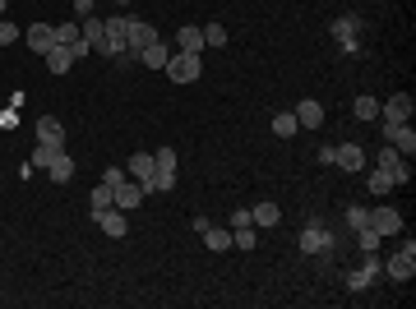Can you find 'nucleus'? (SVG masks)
<instances>
[{
    "instance_id": "nucleus-1",
    "label": "nucleus",
    "mask_w": 416,
    "mask_h": 309,
    "mask_svg": "<svg viewBox=\"0 0 416 309\" xmlns=\"http://www.w3.org/2000/svg\"><path fill=\"white\" fill-rule=\"evenodd\" d=\"M125 19H130V14H111V19H102V37H93V51L107 55V60H121L125 55Z\"/></svg>"
},
{
    "instance_id": "nucleus-2",
    "label": "nucleus",
    "mask_w": 416,
    "mask_h": 309,
    "mask_svg": "<svg viewBox=\"0 0 416 309\" xmlns=\"http://www.w3.org/2000/svg\"><path fill=\"white\" fill-rule=\"evenodd\" d=\"M148 42H157V28L130 14V19H125V55H121V60H139V51H143Z\"/></svg>"
},
{
    "instance_id": "nucleus-3",
    "label": "nucleus",
    "mask_w": 416,
    "mask_h": 309,
    "mask_svg": "<svg viewBox=\"0 0 416 309\" xmlns=\"http://www.w3.org/2000/svg\"><path fill=\"white\" fill-rule=\"evenodd\" d=\"M301 254H310V259H333V235L324 231V221L319 217H310V226L301 231Z\"/></svg>"
},
{
    "instance_id": "nucleus-4",
    "label": "nucleus",
    "mask_w": 416,
    "mask_h": 309,
    "mask_svg": "<svg viewBox=\"0 0 416 309\" xmlns=\"http://www.w3.org/2000/svg\"><path fill=\"white\" fill-rule=\"evenodd\" d=\"M199 74H204V60L195 51H171V60H167V78L171 83H195Z\"/></svg>"
},
{
    "instance_id": "nucleus-5",
    "label": "nucleus",
    "mask_w": 416,
    "mask_h": 309,
    "mask_svg": "<svg viewBox=\"0 0 416 309\" xmlns=\"http://www.w3.org/2000/svg\"><path fill=\"white\" fill-rule=\"evenodd\" d=\"M384 273L394 277V282H412V273H416V240H412V235H407L403 249H398V254L384 263Z\"/></svg>"
},
{
    "instance_id": "nucleus-6",
    "label": "nucleus",
    "mask_w": 416,
    "mask_h": 309,
    "mask_svg": "<svg viewBox=\"0 0 416 309\" xmlns=\"http://www.w3.org/2000/svg\"><path fill=\"white\" fill-rule=\"evenodd\" d=\"M412 111H416L412 92H394V97L379 107V121H384V125H403V121H412Z\"/></svg>"
},
{
    "instance_id": "nucleus-7",
    "label": "nucleus",
    "mask_w": 416,
    "mask_h": 309,
    "mask_svg": "<svg viewBox=\"0 0 416 309\" xmlns=\"http://www.w3.org/2000/svg\"><path fill=\"white\" fill-rule=\"evenodd\" d=\"M329 33L333 37H338V42H342V51H356V46H361V42H356V33H361V19H356V14H338V19H333V28H329Z\"/></svg>"
},
{
    "instance_id": "nucleus-8",
    "label": "nucleus",
    "mask_w": 416,
    "mask_h": 309,
    "mask_svg": "<svg viewBox=\"0 0 416 309\" xmlns=\"http://www.w3.org/2000/svg\"><path fill=\"white\" fill-rule=\"evenodd\" d=\"M93 221H98V226L111 235V240H121V235L130 231V221H125V212L116 208V203H111V208H98V212H93Z\"/></svg>"
},
{
    "instance_id": "nucleus-9",
    "label": "nucleus",
    "mask_w": 416,
    "mask_h": 309,
    "mask_svg": "<svg viewBox=\"0 0 416 309\" xmlns=\"http://www.w3.org/2000/svg\"><path fill=\"white\" fill-rule=\"evenodd\" d=\"M153 171H157V162H153V153H148V148H143V153H130V162H125V176H130V180H139L143 189H148Z\"/></svg>"
},
{
    "instance_id": "nucleus-10",
    "label": "nucleus",
    "mask_w": 416,
    "mask_h": 309,
    "mask_svg": "<svg viewBox=\"0 0 416 309\" xmlns=\"http://www.w3.org/2000/svg\"><path fill=\"white\" fill-rule=\"evenodd\" d=\"M379 273H384V263H379L375 254H365V259H361V268H351V273H347V287H351V291H365Z\"/></svg>"
},
{
    "instance_id": "nucleus-11",
    "label": "nucleus",
    "mask_w": 416,
    "mask_h": 309,
    "mask_svg": "<svg viewBox=\"0 0 416 309\" xmlns=\"http://www.w3.org/2000/svg\"><path fill=\"white\" fill-rule=\"evenodd\" d=\"M333 166H342V171H365V148L361 144H338L333 148Z\"/></svg>"
},
{
    "instance_id": "nucleus-12",
    "label": "nucleus",
    "mask_w": 416,
    "mask_h": 309,
    "mask_svg": "<svg viewBox=\"0 0 416 309\" xmlns=\"http://www.w3.org/2000/svg\"><path fill=\"white\" fill-rule=\"evenodd\" d=\"M143 194H148V189H143L139 180H130V176H125L121 185H116V208H121V212L139 208V203H143Z\"/></svg>"
},
{
    "instance_id": "nucleus-13",
    "label": "nucleus",
    "mask_w": 416,
    "mask_h": 309,
    "mask_svg": "<svg viewBox=\"0 0 416 309\" xmlns=\"http://www.w3.org/2000/svg\"><path fill=\"white\" fill-rule=\"evenodd\" d=\"M37 144L65 148V125L56 121V116H37Z\"/></svg>"
},
{
    "instance_id": "nucleus-14",
    "label": "nucleus",
    "mask_w": 416,
    "mask_h": 309,
    "mask_svg": "<svg viewBox=\"0 0 416 309\" xmlns=\"http://www.w3.org/2000/svg\"><path fill=\"white\" fill-rule=\"evenodd\" d=\"M167 60H171V42H162V37L139 51V65H148V69H167Z\"/></svg>"
},
{
    "instance_id": "nucleus-15",
    "label": "nucleus",
    "mask_w": 416,
    "mask_h": 309,
    "mask_svg": "<svg viewBox=\"0 0 416 309\" xmlns=\"http://www.w3.org/2000/svg\"><path fill=\"white\" fill-rule=\"evenodd\" d=\"M23 42L33 46L37 55H46V51H51V46H56V28H51V23H33V28L23 33Z\"/></svg>"
},
{
    "instance_id": "nucleus-16",
    "label": "nucleus",
    "mask_w": 416,
    "mask_h": 309,
    "mask_svg": "<svg viewBox=\"0 0 416 309\" xmlns=\"http://www.w3.org/2000/svg\"><path fill=\"white\" fill-rule=\"evenodd\" d=\"M365 221H370L379 235H398V231H403V217H398V208H375Z\"/></svg>"
},
{
    "instance_id": "nucleus-17",
    "label": "nucleus",
    "mask_w": 416,
    "mask_h": 309,
    "mask_svg": "<svg viewBox=\"0 0 416 309\" xmlns=\"http://www.w3.org/2000/svg\"><path fill=\"white\" fill-rule=\"evenodd\" d=\"M296 121H301V130H319V125H324V107H319L315 97L296 102Z\"/></svg>"
},
{
    "instance_id": "nucleus-18",
    "label": "nucleus",
    "mask_w": 416,
    "mask_h": 309,
    "mask_svg": "<svg viewBox=\"0 0 416 309\" xmlns=\"http://www.w3.org/2000/svg\"><path fill=\"white\" fill-rule=\"evenodd\" d=\"M42 60H46V69H51V74H70V69H74V51H70V46H60V42H56Z\"/></svg>"
},
{
    "instance_id": "nucleus-19",
    "label": "nucleus",
    "mask_w": 416,
    "mask_h": 309,
    "mask_svg": "<svg viewBox=\"0 0 416 309\" xmlns=\"http://www.w3.org/2000/svg\"><path fill=\"white\" fill-rule=\"evenodd\" d=\"M250 221H254V226H278V221H282V208H278L273 199H264V203H254V208H250Z\"/></svg>"
},
{
    "instance_id": "nucleus-20",
    "label": "nucleus",
    "mask_w": 416,
    "mask_h": 309,
    "mask_svg": "<svg viewBox=\"0 0 416 309\" xmlns=\"http://www.w3.org/2000/svg\"><path fill=\"white\" fill-rule=\"evenodd\" d=\"M176 51H204V28H195V23H186L181 33H176Z\"/></svg>"
},
{
    "instance_id": "nucleus-21",
    "label": "nucleus",
    "mask_w": 416,
    "mask_h": 309,
    "mask_svg": "<svg viewBox=\"0 0 416 309\" xmlns=\"http://www.w3.org/2000/svg\"><path fill=\"white\" fill-rule=\"evenodd\" d=\"M204 245L213 249V254H227V249H231V231H222V226H213V221H208V231H204Z\"/></svg>"
},
{
    "instance_id": "nucleus-22",
    "label": "nucleus",
    "mask_w": 416,
    "mask_h": 309,
    "mask_svg": "<svg viewBox=\"0 0 416 309\" xmlns=\"http://www.w3.org/2000/svg\"><path fill=\"white\" fill-rule=\"evenodd\" d=\"M296 130H301V121H296V111H278V116H273V134H278V139H292Z\"/></svg>"
},
{
    "instance_id": "nucleus-23",
    "label": "nucleus",
    "mask_w": 416,
    "mask_h": 309,
    "mask_svg": "<svg viewBox=\"0 0 416 309\" xmlns=\"http://www.w3.org/2000/svg\"><path fill=\"white\" fill-rule=\"evenodd\" d=\"M46 176H51L56 185H65V180H74V162H70V157L60 153V157H56L51 166H46Z\"/></svg>"
},
{
    "instance_id": "nucleus-24",
    "label": "nucleus",
    "mask_w": 416,
    "mask_h": 309,
    "mask_svg": "<svg viewBox=\"0 0 416 309\" xmlns=\"http://www.w3.org/2000/svg\"><path fill=\"white\" fill-rule=\"evenodd\" d=\"M351 116H356V121H379V102H375L370 92H365V97H356V107H351Z\"/></svg>"
},
{
    "instance_id": "nucleus-25",
    "label": "nucleus",
    "mask_w": 416,
    "mask_h": 309,
    "mask_svg": "<svg viewBox=\"0 0 416 309\" xmlns=\"http://www.w3.org/2000/svg\"><path fill=\"white\" fill-rule=\"evenodd\" d=\"M60 153H65V148H51V144H37V148H33V166H37V171H46V166H51V162H56V157H60Z\"/></svg>"
},
{
    "instance_id": "nucleus-26",
    "label": "nucleus",
    "mask_w": 416,
    "mask_h": 309,
    "mask_svg": "<svg viewBox=\"0 0 416 309\" xmlns=\"http://www.w3.org/2000/svg\"><path fill=\"white\" fill-rule=\"evenodd\" d=\"M394 176H389V171H379V166H375L370 171V194H394Z\"/></svg>"
},
{
    "instance_id": "nucleus-27",
    "label": "nucleus",
    "mask_w": 416,
    "mask_h": 309,
    "mask_svg": "<svg viewBox=\"0 0 416 309\" xmlns=\"http://www.w3.org/2000/svg\"><path fill=\"white\" fill-rule=\"evenodd\" d=\"M379 240H384V235L375 231V226H361V231H356V245H361V254H375V249H379Z\"/></svg>"
},
{
    "instance_id": "nucleus-28",
    "label": "nucleus",
    "mask_w": 416,
    "mask_h": 309,
    "mask_svg": "<svg viewBox=\"0 0 416 309\" xmlns=\"http://www.w3.org/2000/svg\"><path fill=\"white\" fill-rule=\"evenodd\" d=\"M88 203H93V212L111 208V203H116V189H111V185H93V199H88Z\"/></svg>"
},
{
    "instance_id": "nucleus-29",
    "label": "nucleus",
    "mask_w": 416,
    "mask_h": 309,
    "mask_svg": "<svg viewBox=\"0 0 416 309\" xmlns=\"http://www.w3.org/2000/svg\"><path fill=\"white\" fill-rule=\"evenodd\" d=\"M148 189H157V194H171V189H176V171H153Z\"/></svg>"
},
{
    "instance_id": "nucleus-30",
    "label": "nucleus",
    "mask_w": 416,
    "mask_h": 309,
    "mask_svg": "<svg viewBox=\"0 0 416 309\" xmlns=\"http://www.w3.org/2000/svg\"><path fill=\"white\" fill-rule=\"evenodd\" d=\"M153 162H157V171H176V148H153Z\"/></svg>"
},
{
    "instance_id": "nucleus-31",
    "label": "nucleus",
    "mask_w": 416,
    "mask_h": 309,
    "mask_svg": "<svg viewBox=\"0 0 416 309\" xmlns=\"http://www.w3.org/2000/svg\"><path fill=\"white\" fill-rule=\"evenodd\" d=\"M204 46H227V28H222V23H208L204 28Z\"/></svg>"
},
{
    "instance_id": "nucleus-32",
    "label": "nucleus",
    "mask_w": 416,
    "mask_h": 309,
    "mask_svg": "<svg viewBox=\"0 0 416 309\" xmlns=\"http://www.w3.org/2000/svg\"><path fill=\"white\" fill-rule=\"evenodd\" d=\"M398 162H403V153H398L394 144H384V148H379V171H394Z\"/></svg>"
},
{
    "instance_id": "nucleus-33",
    "label": "nucleus",
    "mask_w": 416,
    "mask_h": 309,
    "mask_svg": "<svg viewBox=\"0 0 416 309\" xmlns=\"http://www.w3.org/2000/svg\"><path fill=\"white\" fill-rule=\"evenodd\" d=\"M231 245H236V249H254V226H236V231H231Z\"/></svg>"
},
{
    "instance_id": "nucleus-34",
    "label": "nucleus",
    "mask_w": 416,
    "mask_h": 309,
    "mask_svg": "<svg viewBox=\"0 0 416 309\" xmlns=\"http://www.w3.org/2000/svg\"><path fill=\"white\" fill-rule=\"evenodd\" d=\"M365 217H370V212H365L361 203H351V208H347V226H351V231H361V226H370Z\"/></svg>"
},
{
    "instance_id": "nucleus-35",
    "label": "nucleus",
    "mask_w": 416,
    "mask_h": 309,
    "mask_svg": "<svg viewBox=\"0 0 416 309\" xmlns=\"http://www.w3.org/2000/svg\"><path fill=\"white\" fill-rule=\"evenodd\" d=\"M14 42H23V33L14 28L10 19H0V46H14Z\"/></svg>"
},
{
    "instance_id": "nucleus-36",
    "label": "nucleus",
    "mask_w": 416,
    "mask_h": 309,
    "mask_svg": "<svg viewBox=\"0 0 416 309\" xmlns=\"http://www.w3.org/2000/svg\"><path fill=\"white\" fill-rule=\"evenodd\" d=\"M389 176H394V185H412V162L403 157V162H398L394 171H389Z\"/></svg>"
},
{
    "instance_id": "nucleus-37",
    "label": "nucleus",
    "mask_w": 416,
    "mask_h": 309,
    "mask_svg": "<svg viewBox=\"0 0 416 309\" xmlns=\"http://www.w3.org/2000/svg\"><path fill=\"white\" fill-rule=\"evenodd\" d=\"M74 37H79V23H60V28H56V42L60 46H70Z\"/></svg>"
},
{
    "instance_id": "nucleus-38",
    "label": "nucleus",
    "mask_w": 416,
    "mask_h": 309,
    "mask_svg": "<svg viewBox=\"0 0 416 309\" xmlns=\"http://www.w3.org/2000/svg\"><path fill=\"white\" fill-rule=\"evenodd\" d=\"M70 51H74V60H84V55H93V42H88V37L79 33L74 42H70Z\"/></svg>"
},
{
    "instance_id": "nucleus-39",
    "label": "nucleus",
    "mask_w": 416,
    "mask_h": 309,
    "mask_svg": "<svg viewBox=\"0 0 416 309\" xmlns=\"http://www.w3.org/2000/svg\"><path fill=\"white\" fill-rule=\"evenodd\" d=\"M121 180H125V166H107V171H102V185H111V189H116Z\"/></svg>"
},
{
    "instance_id": "nucleus-40",
    "label": "nucleus",
    "mask_w": 416,
    "mask_h": 309,
    "mask_svg": "<svg viewBox=\"0 0 416 309\" xmlns=\"http://www.w3.org/2000/svg\"><path fill=\"white\" fill-rule=\"evenodd\" d=\"M236 226H254V221H250V208H236V212H231V231H236Z\"/></svg>"
},
{
    "instance_id": "nucleus-41",
    "label": "nucleus",
    "mask_w": 416,
    "mask_h": 309,
    "mask_svg": "<svg viewBox=\"0 0 416 309\" xmlns=\"http://www.w3.org/2000/svg\"><path fill=\"white\" fill-rule=\"evenodd\" d=\"M74 14L84 19V14H93V0H74Z\"/></svg>"
},
{
    "instance_id": "nucleus-42",
    "label": "nucleus",
    "mask_w": 416,
    "mask_h": 309,
    "mask_svg": "<svg viewBox=\"0 0 416 309\" xmlns=\"http://www.w3.org/2000/svg\"><path fill=\"white\" fill-rule=\"evenodd\" d=\"M116 5H130V0H116Z\"/></svg>"
},
{
    "instance_id": "nucleus-43",
    "label": "nucleus",
    "mask_w": 416,
    "mask_h": 309,
    "mask_svg": "<svg viewBox=\"0 0 416 309\" xmlns=\"http://www.w3.org/2000/svg\"><path fill=\"white\" fill-rule=\"evenodd\" d=\"M0 10H5V0H0Z\"/></svg>"
}]
</instances>
